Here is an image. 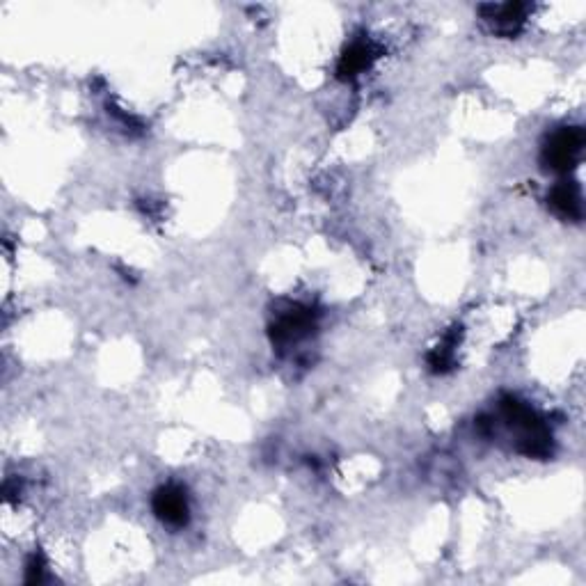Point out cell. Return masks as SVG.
Returning a JSON list of instances; mask_svg holds the SVG:
<instances>
[{
	"label": "cell",
	"instance_id": "5",
	"mask_svg": "<svg viewBox=\"0 0 586 586\" xmlns=\"http://www.w3.org/2000/svg\"><path fill=\"white\" fill-rule=\"evenodd\" d=\"M376 58H378V49L374 46V42H369V39H355V42L348 44L342 51V55H339L335 76L342 83H351L374 65Z\"/></svg>",
	"mask_w": 586,
	"mask_h": 586
},
{
	"label": "cell",
	"instance_id": "1",
	"mask_svg": "<svg viewBox=\"0 0 586 586\" xmlns=\"http://www.w3.org/2000/svg\"><path fill=\"white\" fill-rule=\"evenodd\" d=\"M500 413L509 429L516 433L518 454L545 461L554 454V435L548 422L536 410L513 394L500 399Z\"/></svg>",
	"mask_w": 586,
	"mask_h": 586
},
{
	"label": "cell",
	"instance_id": "9",
	"mask_svg": "<svg viewBox=\"0 0 586 586\" xmlns=\"http://www.w3.org/2000/svg\"><path fill=\"white\" fill-rule=\"evenodd\" d=\"M46 561L42 552H33L26 559V584H39L44 580Z\"/></svg>",
	"mask_w": 586,
	"mask_h": 586
},
{
	"label": "cell",
	"instance_id": "4",
	"mask_svg": "<svg viewBox=\"0 0 586 586\" xmlns=\"http://www.w3.org/2000/svg\"><path fill=\"white\" fill-rule=\"evenodd\" d=\"M152 511L154 516L172 529H181L190 520V504L186 490L177 483H165L158 486L152 495Z\"/></svg>",
	"mask_w": 586,
	"mask_h": 586
},
{
	"label": "cell",
	"instance_id": "8",
	"mask_svg": "<svg viewBox=\"0 0 586 586\" xmlns=\"http://www.w3.org/2000/svg\"><path fill=\"white\" fill-rule=\"evenodd\" d=\"M461 337H463V328L454 326L445 337H442V342L435 346L429 355H426V367H429L431 374L445 376L456 367V348L458 344H461Z\"/></svg>",
	"mask_w": 586,
	"mask_h": 586
},
{
	"label": "cell",
	"instance_id": "7",
	"mask_svg": "<svg viewBox=\"0 0 586 586\" xmlns=\"http://www.w3.org/2000/svg\"><path fill=\"white\" fill-rule=\"evenodd\" d=\"M483 19L493 26V33L502 37H516L525 26L529 5L527 3H504V5H483Z\"/></svg>",
	"mask_w": 586,
	"mask_h": 586
},
{
	"label": "cell",
	"instance_id": "2",
	"mask_svg": "<svg viewBox=\"0 0 586 586\" xmlns=\"http://www.w3.org/2000/svg\"><path fill=\"white\" fill-rule=\"evenodd\" d=\"M586 145V133L582 126H561L548 136L541 149V163L545 170L554 174H568L577 168Z\"/></svg>",
	"mask_w": 586,
	"mask_h": 586
},
{
	"label": "cell",
	"instance_id": "3",
	"mask_svg": "<svg viewBox=\"0 0 586 586\" xmlns=\"http://www.w3.org/2000/svg\"><path fill=\"white\" fill-rule=\"evenodd\" d=\"M314 330H316V314L312 312V307L293 305L271 323L268 335H271L273 346L282 351V348H291L303 342V339L312 337Z\"/></svg>",
	"mask_w": 586,
	"mask_h": 586
},
{
	"label": "cell",
	"instance_id": "6",
	"mask_svg": "<svg viewBox=\"0 0 586 586\" xmlns=\"http://www.w3.org/2000/svg\"><path fill=\"white\" fill-rule=\"evenodd\" d=\"M548 207L557 213L561 220L568 223H580L584 216L582 188L575 179H564L554 184L548 193Z\"/></svg>",
	"mask_w": 586,
	"mask_h": 586
}]
</instances>
